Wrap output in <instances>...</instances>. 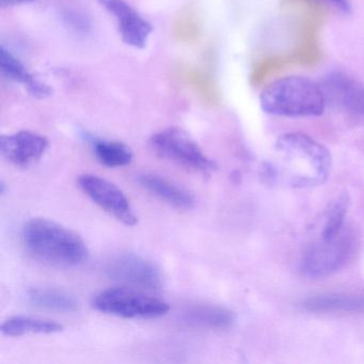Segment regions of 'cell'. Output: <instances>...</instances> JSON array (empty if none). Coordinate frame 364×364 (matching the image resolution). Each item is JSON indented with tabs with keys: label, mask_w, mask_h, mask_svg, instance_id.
<instances>
[{
	"label": "cell",
	"mask_w": 364,
	"mask_h": 364,
	"mask_svg": "<svg viewBox=\"0 0 364 364\" xmlns=\"http://www.w3.org/2000/svg\"><path fill=\"white\" fill-rule=\"evenodd\" d=\"M25 248L33 259L56 266L71 268L88 259L85 240L75 232L46 218H33L22 229Z\"/></svg>",
	"instance_id": "1"
},
{
	"label": "cell",
	"mask_w": 364,
	"mask_h": 364,
	"mask_svg": "<svg viewBox=\"0 0 364 364\" xmlns=\"http://www.w3.org/2000/svg\"><path fill=\"white\" fill-rule=\"evenodd\" d=\"M325 93L314 80L289 76L270 84L259 95V105L270 116L285 118L319 117L326 109Z\"/></svg>",
	"instance_id": "2"
},
{
	"label": "cell",
	"mask_w": 364,
	"mask_h": 364,
	"mask_svg": "<svg viewBox=\"0 0 364 364\" xmlns=\"http://www.w3.org/2000/svg\"><path fill=\"white\" fill-rule=\"evenodd\" d=\"M276 150L287 159L289 184L297 188H309L323 184L331 170V154L327 148L310 136L287 133L276 142Z\"/></svg>",
	"instance_id": "3"
},
{
	"label": "cell",
	"mask_w": 364,
	"mask_h": 364,
	"mask_svg": "<svg viewBox=\"0 0 364 364\" xmlns=\"http://www.w3.org/2000/svg\"><path fill=\"white\" fill-rule=\"evenodd\" d=\"M95 310L122 318H157L169 311V304L142 289L122 287L100 291L92 300Z\"/></svg>",
	"instance_id": "4"
},
{
	"label": "cell",
	"mask_w": 364,
	"mask_h": 364,
	"mask_svg": "<svg viewBox=\"0 0 364 364\" xmlns=\"http://www.w3.org/2000/svg\"><path fill=\"white\" fill-rule=\"evenodd\" d=\"M150 144L159 157L189 171L206 176L217 168L216 163L202 151L199 144L178 127L157 132L151 138Z\"/></svg>",
	"instance_id": "5"
},
{
	"label": "cell",
	"mask_w": 364,
	"mask_h": 364,
	"mask_svg": "<svg viewBox=\"0 0 364 364\" xmlns=\"http://www.w3.org/2000/svg\"><path fill=\"white\" fill-rule=\"evenodd\" d=\"M351 242L342 233L331 240H317L302 255L300 272L304 277L321 279L342 268L350 252Z\"/></svg>",
	"instance_id": "6"
},
{
	"label": "cell",
	"mask_w": 364,
	"mask_h": 364,
	"mask_svg": "<svg viewBox=\"0 0 364 364\" xmlns=\"http://www.w3.org/2000/svg\"><path fill=\"white\" fill-rule=\"evenodd\" d=\"M78 187L97 206L125 225L133 227L138 223L131 202L114 183L95 174H82L78 178Z\"/></svg>",
	"instance_id": "7"
},
{
	"label": "cell",
	"mask_w": 364,
	"mask_h": 364,
	"mask_svg": "<svg viewBox=\"0 0 364 364\" xmlns=\"http://www.w3.org/2000/svg\"><path fill=\"white\" fill-rule=\"evenodd\" d=\"M106 272L112 280L123 283L125 287L156 291L161 289V274L152 262L134 253L117 255L107 265Z\"/></svg>",
	"instance_id": "8"
},
{
	"label": "cell",
	"mask_w": 364,
	"mask_h": 364,
	"mask_svg": "<svg viewBox=\"0 0 364 364\" xmlns=\"http://www.w3.org/2000/svg\"><path fill=\"white\" fill-rule=\"evenodd\" d=\"M48 138L31 131H21L1 136L0 150L3 156L18 168H29L40 161L48 151Z\"/></svg>",
	"instance_id": "9"
},
{
	"label": "cell",
	"mask_w": 364,
	"mask_h": 364,
	"mask_svg": "<svg viewBox=\"0 0 364 364\" xmlns=\"http://www.w3.org/2000/svg\"><path fill=\"white\" fill-rule=\"evenodd\" d=\"M118 25L123 42L135 48H144L152 33V25L125 0H99Z\"/></svg>",
	"instance_id": "10"
},
{
	"label": "cell",
	"mask_w": 364,
	"mask_h": 364,
	"mask_svg": "<svg viewBox=\"0 0 364 364\" xmlns=\"http://www.w3.org/2000/svg\"><path fill=\"white\" fill-rule=\"evenodd\" d=\"M326 100L355 116H364V87L341 72L328 74L321 87Z\"/></svg>",
	"instance_id": "11"
},
{
	"label": "cell",
	"mask_w": 364,
	"mask_h": 364,
	"mask_svg": "<svg viewBox=\"0 0 364 364\" xmlns=\"http://www.w3.org/2000/svg\"><path fill=\"white\" fill-rule=\"evenodd\" d=\"M138 182L151 195L173 208L187 210L195 204V198L187 189L164 176L144 173L139 176Z\"/></svg>",
	"instance_id": "12"
},
{
	"label": "cell",
	"mask_w": 364,
	"mask_h": 364,
	"mask_svg": "<svg viewBox=\"0 0 364 364\" xmlns=\"http://www.w3.org/2000/svg\"><path fill=\"white\" fill-rule=\"evenodd\" d=\"M183 321L187 325L201 329L225 330L235 323V314L225 306L196 304L185 309Z\"/></svg>",
	"instance_id": "13"
},
{
	"label": "cell",
	"mask_w": 364,
	"mask_h": 364,
	"mask_svg": "<svg viewBox=\"0 0 364 364\" xmlns=\"http://www.w3.org/2000/svg\"><path fill=\"white\" fill-rule=\"evenodd\" d=\"M302 310L308 312H364V297L346 294H323L301 300Z\"/></svg>",
	"instance_id": "14"
},
{
	"label": "cell",
	"mask_w": 364,
	"mask_h": 364,
	"mask_svg": "<svg viewBox=\"0 0 364 364\" xmlns=\"http://www.w3.org/2000/svg\"><path fill=\"white\" fill-rule=\"evenodd\" d=\"M0 65L6 77L23 85L35 97H46L52 92L50 87L42 84L33 74L29 73L24 65L5 48H1Z\"/></svg>",
	"instance_id": "15"
},
{
	"label": "cell",
	"mask_w": 364,
	"mask_h": 364,
	"mask_svg": "<svg viewBox=\"0 0 364 364\" xmlns=\"http://www.w3.org/2000/svg\"><path fill=\"white\" fill-rule=\"evenodd\" d=\"M63 330V326L52 319L24 315L10 317L1 326V332L7 336H22L33 333L53 334Z\"/></svg>",
	"instance_id": "16"
},
{
	"label": "cell",
	"mask_w": 364,
	"mask_h": 364,
	"mask_svg": "<svg viewBox=\"0 0 364 364\" xmlns=\"http://www.w3.org/2000/svg\"><path fill=\"white\" fill-rule=\"evenodd\" d=\"M29 301L39 309L58 313L75 312L78 304L73 296L48 287H38L29 291Z\"/></svg>",
	"instance_id": "17"
},
{
	"label": "cell",
	"mask_w": 364,
	"mask_h": 364,
	"mask_svg": "<svg viewBox=\"0 0 364 364\" xmlns=\"http://www.w3.org/2000/svg\"><path fill=\"white\" fill-rule=\"evenodd\" d=\"M91 146L97 161L105 167H125L133 161V152L122 142L108 139H92Z\"/></svg>",
	"instance_id": "18"
},
{
	"label": "cell",
	"mask_w": 364,
	"mask_h": 364,
	"mask_svg": "<svg viewBox=\"0 0 364 364\" xmlns=\"http://www.w3.org/2000/svg\"><path fill=\"white\" fill-rule=\"evenodd\" d=\"M201 27L197 8L188 5L178 12L172 27V35L180 43L193 44L201 37Z\"/></svg>",
	"instance_id": "19"
},
{
	"label": "cell",
	"mask_w": 364,
	"mask_h": 364,
	"mask_svg": "<svg viewBox=\"0 0 364 364\" xmlns=\"http://www.w3.org/2000/svg\"><path fill=\"white\" fill-rule=\"evenodd\" d=\"M349 208V197L347 193H341L330 204L325 213V221L321 232V238L323 240H331L342 233L345 218Z\"/></svg>",
	"instance_id": "20"
},
{
	"label": "cell",
	"mask_w": 364,
	"mask_h": 364,
	"mask_svg": "<svg viewBox=\"0 0 364 364\" xmlns=\"http://www.w3.org/2000/svg\"><path fill=\"white\" fill-rule=\"evenodd\" d=\"M181 77L191 87L199 100L205 103H215L217 100L216 89L212 78L206 72L198 68H185L181 73Z\"/></svg>",
	"instance_id": "21"
},
{
	"label": "cell",
	"mask_w": 364,
	"mask_h": 364,
	"mask_svg": "<svg viewBox=\"0 0 364 364\" xmlns=\"http://www.w3.org/2000/svg\"><path fill=\"white\" fill-rule=\"evenodd\" d=\"M323 1L330 4V5L333 6L334 8L344 12V14H348L351 9L348 0H323Z\"/></svg>",
	"instance_id": "22"
},
{
	"label": "cell",
	"mask_w": 364,
	"mask_h": 364,
	"mask_svg": "<svg viewBox=\"0 0 364 364\" xmlns=\"http://www.w3.org/2000/svg\"><path fill=\"white\" fill-rule=\"evenodd\" d=\"M33 1H36V0H1V4H3V5L16 6L33 3Z\"/></svg>",
	"instance_id": "23"
}]
</instances>
